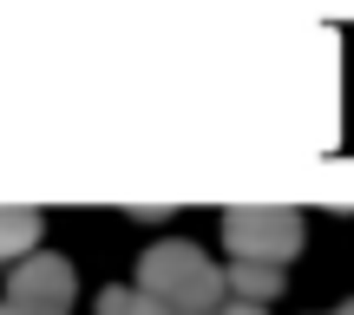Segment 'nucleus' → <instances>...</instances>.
I'll list each match as a JSON object with an SVG mask.
<instances>
[{"label": "nucleus", "mask_w": 354, "mask_h": 315, "mask_svg": "<svg viewBox=\"0 0 354 315\" xmlns=\"http://www.w3.org/2000/svg\"><path fill=\"white\" fill-rule=\"evenodd\" d=\"M131 289H145L171 315H210V309H223V269L203 263L197 243H158V250L138 256V282Z\"/></svg>", "instance_id": "obj_1"}, {"label": "nucleus", "mask_w": 354, "mask_h": 315, "mask_svg": "<svg viewBox=\"0 0 354 315\" xmlns=\"http://www.w3.org/2000/svg\"><path fill=\"white\" fill-rule=\"evenodd\" d=\"M223 243H230L236 263L282 269L295 250H302V217L295 210H230L223 217Z\"/></svg>", "instance_id": "obj_2"}, {"label": "nucleus", "mask_w": 354, "mask_h": 315, "mask_svg": "<svg viewBox=\"0 0 354 315\" xmlns=\"http://www.w3.org/2000/svg\"><path fill=\"white\" fill-rule=\"evenodd\" d=\"M7 303H26V309H59L73 303V263L66 256H20L13 263V276H7Z\"/></svg>", "instance_id": "obj_3"}, {"label": "nucleus", "mask_w": 354, "mask_h": 315, "mask_svg": "<svg viewBox=\"0 0 354 315\" xmlns=\"http://www.w3.org/2000/svg\"><path fill=\"white\" fill-rule=\"evenodd\" d=\"M223 289H236L243 303H276V296H282V269H263V263H230V269H223Z\"/></svg>", "instance_id": "obj_4"}, {"label": "nucleus", "mask_w": 354, "mask_h": 315, "mask_svg": "<svg viewBox=\"0 0 354 315\" xmlns=\"http://www.w3.org/2000/svg\"><path fill=\"white\" fill-rule=\"evenodd\" d=\"M33 243H39L33 210H0V256H33Z\"/></svg>", "instance_id": "obj_5"}, {"label": "nucleus", "mask_w": 354, "mask_h": 315, "mask_svg": "<svg viewBox=\"0 0 354 315\" xmlns=\"http://www.w3.org/2000/svg\"><path fill=\"white\" fill-rule=\"evenodd\" d=\"M99 315H171V309L151 303L145 289H105V296H99Z\"/></svg>", "instance_id": "obj_6"}, {"label": "nucleus", "mask_w": 354, "mask_h": 315, "mask_svg": "<svg viewBox=\"0 0 354 315\" xmlns=\"http://www.w3.org/2000/svg\"><path fill=\"white\" fill-rule=\"evenodd\" d=\"M0 315H59V309H26V303H0Z\"/></svg>", "instance_id": "obj_7"}, {"label": "nucleus", "mask_w": 354, "mask_h": 315, "mask_svg": "<svg viewBox=\"0 0 354 315\" xmlns=\"http://www.w3.org/2000/svg\"><path fill=\"white\" fill-rule=\"evenodd\" d=\"M216 315H263V309H256V303H223Z\"/></svg>", "instance_id": "obj_8"}, {"label": "nucleus", "mask_w": 354, "mask_h": 315, "mask_svg": "<svg viewBox=\"0 0 354 315\" xmlns=\"http://www.w3.org/2000/svg\"><path fill=\"white\" fill-rule=\"evenodd\" d=\"M342 315H354V303H348V309H342Z\"/></svg>", "instance_id": "obj_9"}, {"label": "nucleus", "mask_w": 354, "mask_h": 315, "mask_svg": "<svg viewBox=\"0 0 354 315\" xmlns=\"http://www.w3.org/2000/svg\"><path fill=\"white\" fill-rule=\"evenodd\" d=\"M210 315H216V309H210Z\"/></svg>", "instance_id": "obj_10"}]
</instances>
